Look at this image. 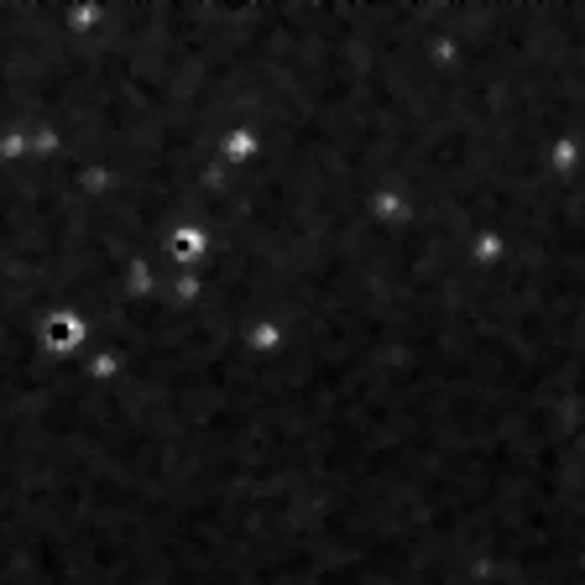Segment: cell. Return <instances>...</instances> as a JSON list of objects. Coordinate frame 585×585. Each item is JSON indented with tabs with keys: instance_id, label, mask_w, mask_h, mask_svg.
<instances>
[{
	"instance_id": "2",
	"label": "cell",
	"mask_w": 585,
	"mask_h": 585,
	"mask_svg": "<svg viewBox=\"0 0 585 585\" xmlns=\"http://www.w3.org/2000/svg\"><path fill=\"white\" fill-rule=\"evenodd\" d=\"M167 251H173L178 262H194V251H199V236H194V230H173V236H167Z\"/></svg>"
},
{
	"instance_id": "1",
	"label": "cell",
	"mask_w": 585,
	"mask_h": 585,
	"mask_svg": "<svg viewBox=\"0 0 585 585\" xmlns=\"http://www.w3.org/2000/svg\"><path fill=\"white\" fill-rule=\"evenodd\" d=\"M37 340L47 356H68V350H79V340H89V319L74 308H47L37 324Z\"/></svg>"
}]
</instances>
